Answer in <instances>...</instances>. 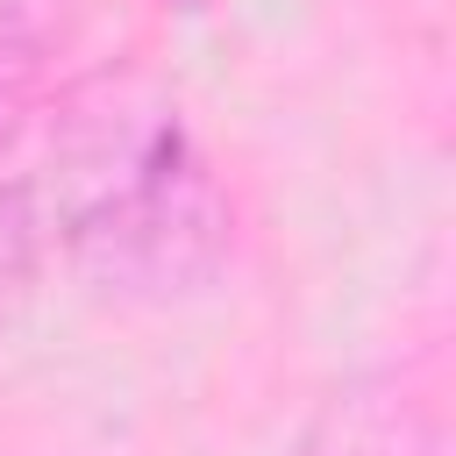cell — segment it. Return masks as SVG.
I'll use <instances>...</instances> for the list:
<instances>
[{
    "instance_id": "1",
    "label": "cell",
    "mask_w": 456,
    "mask_h": 456,
    "mask_svg": "<svg viewBox=\"0 0 456 456\" xmlns=\"http://www.w3.org/2000/svg\"><path fill=\"white\" fill-rule=\"evenodd\" d=\"M43 207L50 235L128 292H185L228 249V192L178 107L142 78H93L64 100Z\"/></svg>"
},
{
    "instance_id": "2",
    "label": "cell",
    "mask_w": 456,
    "mask_h": 456,
    "mask_svg": "<svg viewBox=\"0 0 456 456\" xmlns=\"http://www.w3.org/2000/svg\"><path fill=\"white\" fill-rule=\"evenodd\" d=\"M164 7H185V14H192V7H207V0H164Z\"/></svg>"
}]
</instances>
